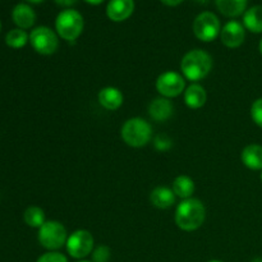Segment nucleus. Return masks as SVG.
<instances>
[{"mask_svg":"<svg viewBox=\"0 0 262 262\" xmlns=\"http://www.w3.org/2000/svg\"><path fill=\"white\" fill-rule=\"evenodd\" d=\"M206 219L205 205L199 199L183 200L176 211V224L184 232H193L204 224Z\"/></svg>","mask_w":262,"mask_h":262,"instance_id":"1","label":"nucleus"},{"mask_svg":"<svg viewBox=\"0 0 262 262\" xmlns=\"http://www.w3.org/2000/svg\"><path fill=\"white\" fill-rule=\"evenodd\" d=\"M212 69V58L209 53L196 49L183 56L181 61V71L189 81H200L205 78Z\"/></svg>","mask_w":262,"mask_h":262,"instance_id":"2","label":"nucleus"},{"mask_svg":"<svg viewBox=\"0 0 262 262\" xmlns=\"http://www.w3.org/2000/svg\"><path fill=\"white\" fill-rule=\"evenodd\" d=\"M120 135L128 146L138 148L150 142L152 137V128L150 123L142 118H130L123 124Z\"/></svg>","mask_w":262,"mask_h":262,"instance_id":"3","label":"nucleus"},{"mask_svg":"<svg viewBox=\"0 0 262 262\" xmlns=\"http://www.w3.org/2000/svg\"><path fill=\"white\" fill-rule=\"evenodd\" d=\"M56 32L63 40L74 41L83 31V18L74 9H67L59 13L55 20Z\"/></svg>","mask_w":262,"mask_h":262,"instance_id":"4","label":"nucleus"},{"mask_svg":"<svg viewBox=\"0 0 262 262\" xmlns=\"http://www.w3.org/2000/svg\"><path fill=\"white\" fill-rule=\"evenodd\" d=\"M67 229L61 223L50 220L38 229V242L43 248L50 251L59 250L67 243Z\"/></svg>","mask_w":262,"mask_h":262,"instance_id":"5","label":"nucleus"},{"mask_svg":"<svg viewBox=\"0 0 262 262\" xmlns=\"http://www.w3.org/2000/svg\"><path fill=\"white\" fill-rule=\"evenodd\" d=\"M30 42L36 53L41 55H51L58 50L59 46L58 36L53 30L45 26H40L32 30L30 33Z\"/></svg>","mask_w":262,"mask_h":262,"instance_id":"6","label":"nucleus"},{"mask_svg":"<svg viewBox=\"0 0 262 262\" xmlns=\"http://www.w3.org/2000/svg\"><path fill=\"white\" fill-rule=\"evenodd\" d=\"M220 20L214 13L202 12L193 22V32L200 41H214L220 33Z\"/></svg>","mask_w":262,"mask_h":262,"instance_id":"7","label":"nucleus"},{"mask_svg":"<svg viewBox=\"0 0 262 262\" xmlns=\"http://www.w3.org/2000/svg\"><path fill=\"white\" fill-rule=\"evenodd\" d=\"M67 251L73 258H84L94 250V237L89 230H76L67 239Z\"/></svg>","mask_w":262,"mask_h":262,"instance_id":"8","label":"nucleus"},{"mask_svg":"<svg viewBox=\"0 0 262 262\" xmlns=\"http://www.w3.org/2000/svg\"><path fill=\"white\" fill-rule=\"evenodd\" d=\"M184 89H186V81L183 76L177 72H165L156 79V90L165 99L179 96L183 94Z\"/></svg>","mask_w":262,"mask_h":262,"instance_id":"9","label":"nucleus"},{"mask_svg":"<svg viewBox=\"0 0 262 262\" xmlns=\"http://www.w3.org/2000/svg\"><path fill=\"white\" fill-rule=\"evenodd\" d=\"M220 38L222 42L224 43L227 48L235 49L239 48L246 38V31L243 25H241L237 20H230L227 25L223 27L220 31Z\"/></svg>","mask_w":262,"mask_h":262,"instance_id":"10","label":"nucleus"},{"mask_svg":"<svg viewBox=\"0 0 262 262\" xmlns=\"http://www.w3.org/2000/svg\"><path fill=\"white\" fill-rule=\"evenodd\" d=\"M135 10L133 0H110L106 7V14L114 22L128 19Z\"/></svg>","mask_w":262,"mask_h":262,"instance_id":"11","label":"nucleus"},{"mask_svg":"<svg viewBox=\"0 0 262 262\" xmlns=\"http://www.w3.org/2000/svg\"><path fill=\"white\" fill-rule=\"evenodd\" d=\"M13 22L20 30H27L35 25L36 14L32 8L27 4H17L12 12Z\"/></svg>","mask_w":262,"mask_h":262,"instance_id":"12","label":"nucleus"},{"mask_svg":"<svg viewBox=\"0 0 262 262\" xmlns=\"http://www.w3.org/2000/svg\"><path fill=\"white\" fill-rule=\"evenodd\" d=\"M100 105L106 110H117L123 104V94L115 87H105L97 95Z\"/></svg>","mask_w":262,"mask_h":262,"instance_id":"13","label":"nucleus"},{"mask_svg":"<svg viewBox=\"0 0 262 262\" xmlns=\"http://www.w3.org/2000/svg\"><path fill=\"white\" fill-rule=\"evenodd\" d=\"M148 114L156 122H164L173 115V105L165 97H159L150 104Z\"/></svg>","mask_w":262,"mask_h":262,"instance_id":"14","label":"nucleus"},{"mask_svg":"<svg viewBox=\"0 0 262 262\" xmlns=\"http://www.w3.org/2000/svg\"><path fill=\"white\" fill-rule=\"evenodd\" d=\"M242 163L251 170H262V146L261 145H248L243 148Z\"/></svg>","mask_w":262,"mask_h":262,"instance_id":"15","label":"nucleus"},{"mask_svg":"<svg viewBox=\"0 0 262 262\" xmlns=\"http://www.w3.org/2000/svg\"><path fill=\"white\" fill-rule=\"evenodd\" d=\"M150 201L158 209H169L176 204V193L168 187H156L151 192Z\"/></svg>","mask_w":262,"mask_h":262,"instance_id":"16","label":"nucleus"},{"mask_svg":"<svg viewBox=\"0 0 262 262\" xmlns=\"http://www.w3.org/2000/svg\"><path fill=\"white\" fill-rule=\"evenodd\" d=\"M207 95L201 84L193 83L184 91V102L191 109H200L206 104Z\"/></svg>","mask_w":262,"mask_h":262,"instance_id":"17","label":"nucleus"},{"mask_svg":"<svg viewBox=\"0 0 262 262\" xmlns=\"http://www.w3.org/2000/svg\"><path fill=\"white\" fill-rule=\"evenodd\" d=\"M248 0H216V7L227 17H238L245 12Z\"/></svg>","mask_w":262,"mask_h":262,"instance_id":"18","label":"nucleus"},{"mask_svg":"<svg viewBox=\"0 0 262 262\" xmlns=\"http://www.w3.org/2000/svg\"><path fill=\"white\" fill-rule=\"evenodd\" d=\"M243 23L247 30L251 32L261 33L262 32V5H255L250 8L245 13L243 17Z\"/></svg>","mask_w":262,"mask_h":262,"instance_id":"19","label":"nucleus"},{"mask_svg":"<svg viewBox=\"0 0 262 262\" xmlns=\"http://www.w3.org/2000/svg\"><path fill=\"white\" fill-rule=\"evenodd\" d=\"M173 192L183 200L191 199L194 192V182L188 176L177 177L173 182Z\"/></svg>","mask_w":262,"mask_h":262,"instance_id":"20","label":"nucleus"},{"mask_svg":"<svg viewBox=\"0 0 262 262\" xmlns=\"http://www.w3.org/2000/svg\"><path fill=\"white\" fill-rule=\"evenodd\" d=\"M23 220H25L28 227L40 229L45 224V212L40 207L30 206L26 209L25 214H23Z\"/></svg>","mask_w":262,"mask_h":262,"instance_id":"21","label":"nucleus"},{"mask_svg":"<svg viewBox=\"0 0 262 262\" xmlns=\"http://www.w3.org/2000/svg\"><path fill=\"white\" fill-rule=\"evenodd\" d=\"M28 40H30V36L25 30H20V28L10 30L5 36V43L12 49L23 48L28 42Z\"/></svg>","mask_w":262,"mask_h":262,"instance_id":"22","label":"nucleus"},{"mask_svg":"<svg viewBox=\"0 0 262 262\" xmlns=\"http://www.w3.org/2000/svg\"><path fill=\"white\" fill-rule=\"evenodd\" d=\"M251 117L253 122L262 128V97L256 100L251 106Z\"/></svg>","mask_w":262,"mask_h":262,"instance_id":"23","label":"nucleus"},{"mask_svg":"<svg viewBox=\"0 0 262 262\" xmlns=\"http://www.w3.org/2000/svg\"><path fill=\"white\" fill-rule=\"evenodd\" d=\"M110 258V250L106 246H99L92 253V262H107Z\"/></svg>","mask_w":262,"mask_h":262,"instance_id":"24","label":"nucleus"},{"mask_svg":"<svg viewBox=\"0 0 262 262\" xmlns=\"http://www.w3.org/2000/svg\"><path fill=\"white\" fill-rule=\"evenodd\" d=\"M36 262H68V260L66 256L59 252H48L40 256Z\"/></svg>","mask_w":262,"mask_h":262,"instance_id":"25","label":"nucleus"},{"mask_svg":"<svg viewBox=\"0 0 262 262\" xmlns=\"http://www.w3.org/2000/svg\"><path fill=\"white\" fill-rule=\"evenodd\" d=\"M155 147L159 151H166L171 147V140L166 135H159L155 138Z\"/></svg>","mask_w":262,"mask_h":262,"instance_id":"26","label":"nucleus"},{"mask_svg":"<svg viewBox=\"0 0 262 262\" xmlns=\"http://www.w3.org/2000/svg\"><path fill=\"white\" fill-rule=\"evenodd\" d=\"M54 2H55L56 4L61 5V7H71V5H73L77 0H54Z\"/></svg>","mask_w":262,"mask_h":262,"instance_id":"27","label":"nucleus"},{"mask_svg":"<svg viewBox=\"0 0 262 262\" xmlns=\"http://www.w3.org/2000/svg\"><path fill=\"white\" fill-rule=\"evenodd\" d=\"M165 5H169V7H176V5L181 4L183 0H161Z\"/></svg>","mask_w":262,"mask_h":262,"instance_id":"28","label":"nucleus"},{"mask_svg":"<svg viewBox=\"0 0 262 262\" xmlns=\"http://www.w3.org/2000/svg\"><path fill=\"white\" fill-rule=\"evenodd\" d=\"M84 2L89 3V4H92V5H99V4H101L104 0H84Z\"/></svg>","mask_w":262,"mask_h":262,"instance_id":"29","label":"nucleus"},{"mask_svg":"<svg viewBox=\"0 0 262 262\" xmlns=\"http://www.w3.org/2000/svg\"><path fill=\"white\" fill-rule=\"evenodd\" d=\"M27 2L32 3V4H40V3H42L43 0H27Z\"/></svg>","mask_w":262,"mask_h":262,"instance_id":"30","label":"nucleus"},{"mask_svg":"<svg viewBox=\"0 0 262 262\" xmlns=\"http://www.w3.org/2000/svg\"><path fill=\"white\" fill-rule=\"evenodd\" d=\"M258 49H260V53L262 54V38H261V41H260V45H258Z\"/></svg>","mask_w":262,"mask_h":262,"instance_id":"31","label":"nucleus"},{"mask_svg":"<svg viewBox=\"0 0 262 262\" xmlns=\"http://www.w3.org/2000/svg\"><path fill=\"white\" fill-rule=\"evenodd\" d=\"M209 262H223V261H219V260H211V261H209Z\"/></svg>","mask_w":262,"mask_h":262,"instance_id":"32","label":"nucleus"},{"mask_svg":"<svg viewBox=\"0 0 262 262\" xmlns=\"http://www.w3.org/2000/svg\"><path fill=\"white\" fill-rule=\"evenodd\" d=\"M0 31H2V22H0Z\"/></svg>","mask_w":262,"mask_h":262,"instance_id":"33","label":"nucleus"},{"mask_svg":"<svg viewBox=\"0 0 262 262\" xmlns=\"http://www.w3.org/2000/svg\"><path fill=\"white\" fill-rule=\"evenodd\" d=\"M78 262H91V261H78Z\"/></svg>","mask_w":262,"mask_h":262,"instance_id":"34","label":"nucleus"},{"mask_svg":"<svg viewBox=\"0 0 262 262\" xmlns=\"http://www.w3.org/2000/svg\"><path fill=\"white\" fill-rule=\"evenodd\" d=\"M261 181H262V171H261Z\"/></svg>","mask_w":262,"mask_h":262,"instance_id":"35","label":"nucleus"}]
</instances>
